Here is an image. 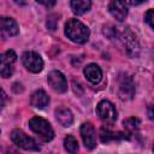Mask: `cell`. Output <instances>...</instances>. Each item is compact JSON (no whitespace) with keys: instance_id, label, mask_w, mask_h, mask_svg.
<instances>
[{"instance_id":"18","label":"cell","mask_w":154,"mask_h":154,"mask_svg":"<svg viewBox=\"0 0 154 154\" xmlns=\"http://www.w3.org/2000/svg\"><path fill=\"white\" fill-rule=\"evenodd\" d=\"M140 124H141L140 119H137V118H135V117L128 118V119H125V120L123 122V126H124V129L126 130L128 134H132V132L137 131L138 128H140Z\"/></svg>"},{"instance_id":"24","label":"cell","mask_w":154,"mask_h":154,"mask_svg":"<svg viewBox=\"0 0 154 154\" xmlns=\"http://www.w3.org/2000/svg\"><path fill=\"white\" fill-rule=\"evenodd\" d=\"M5 103H6V94H5V91L0 88V109L5 106Z\"/></svg>"},{"instance_id":"23","label":"cell","mask_w":154,"mask_h":154,"mask_svg":"<svg viewBox=\"0 0 154 154\" xmlns=\"http://www.w3.org/2000/svg\"><path fill=\"white\" fill-rule=\"evenodd\" d=\"M36 1L40 2V4H42V5H45V6H47V7L54 6V4L57 2V0H36Z\"/></svg>"},{"instance_id":"4","label":"cell","mask_w":154,"mask_h":154,"mask_svg":"<svg viewBox=\"0 0 154 154\" xmlns=\"http://www.w3.org/2000/svg\"><path fill=\"white\" fill-rule=\"evenodd\" d=\"M17 61V55L13 51H6L0 54V76L4 78L10 77L13 73L14 64Z\"/></svg>"},{"instance_id":"9","label":"cell","mask_w":154,"mask_h":154,"mask_svg":"<svg viewBox=\"0 0 154 154\" xmlns=\"http://www.w3.org/2000/svg\"><path fill=\"white\" fill-rule=\"evenodd\" d=\"M47 82L51 85V88L58 93H64L67 90L66 78L60 71H51L47 77Z\"/></svg>"},{"instance_id":"22","label":"cell","mask_w":154,"mask_h":154,"mask_svg":"<svg viewBox=\"0 0 154 154\" xmlns=\"http://www.w3.org/2000/svg\"><path fill=\"white\" fill-rule=\"evenodd\" d=\"M103 34L108 37V38H114L116 36H117V30L113 28V26H107V28H105V30H103Z\"/></svg>"},{"instance_id":"14","label":"cell","mask_w":154,"mask_h":154,"mask_svg":"<svg viewBox=\"0 0 154 154\" xmlns=\"http://www.w3.org/2000/svg\"><path fill=\"white\" fill-rule=\"evenodd\" d=\"M31 105L36 108H43L48 105L49 102V97L47 95V93L45 90H36L32 95H31V100H30Z\"/></svg>"},{"instance_id":"13","label":"cell","mask_w":154,"mask_h":154,"mask_svg":"<svg viewBox=\"0 0 154 154\" xmlns=\"http://www.w3.org/2000/svg\"><path fill=\"white\" fill-rule=\"evenodd\" d=\"M84 76L89 82L96 84L102 78V71L96 64H89L84 67Z\"/></svg>"},{"instance_id":"5","label":"cell","mask_w":154,"mask_h":154,"mask_svg":"<svg viewBox=\"0 0 154 154\" xmlns=\"http://www.w3.org/2000/svg\"><path fill=\"white\" fill-rule=\"evenodd\" d=\"M96 113L99 118L107 124H113L117 120V111L113 103L107 100H102L99 102L96 107Z\"/></svg>"},{"instance_id":"17","label":"cell","mask_w":154,"mask_h":154,"mask_svg":"<svg viewBox=\"0 0 154 154\" xmlns=\"http://www.w3.org/2000/svg\"><path fill=\"white\" fill-rule=\"evenodd\" d=\"M124 137L125 136L123 134L114 132L106 126L101 128V130H100V138H101V142H103V143H107V142H111L114 140H119V138H124Z\"/></svg>"},{"instance_id":"26","label":"cell","mask_w":154,"mask_h":154,"mask_svg":"<svg viewBox=\"0 0 154 154\" xmlns=\"http://www.w3.org/2000/svg\"><path fill=\"white\" fill-rule=\"evenodd\" d=\"M14 2L18 4V5H25L26 4V0H14Z\"/></svg>"},{"instance_id":"16","label":"cell","mask_w":154,"mask_h":154,"mask_svg":"<svg viewBox=\"0 0 154 154\" xmlns=\"http://www.w3.org/2000/svg\"><path fill=\"white\" fill-rule=\"evenodd\" d=\"M90 6L91 0H71V10L77 16H81L89 11Z\"/></svg>"},{"instance_id":"20","label":"cell","mask_w":154,"mask_h":154,"mask_svg":"<svg viewBox=\"0 0 154 154\" xmlns=\"http://www.w3.org/2000/svg\"><path fill=\"white\" fill-rule=\"evenodd\" d=\"M57 16L55 14H52V16H49L48 17V20H47V26H48V29H51L52 31H54L55 30V26H57Z\"/></svg>"},{"instance_id":"2","label":"cell","mask_w":154,"mask_h":154,"mask_svg":"<svg viewBox=\"0 0 154 154\" xmlns=\"http://www.w3.org/2000/svg\"><path fill=\"white\" fill-rule=\"evenodd\" d=\"M29 126L45 142H49L54 137V131H53L51 124L46 119H43L41 117L31 118L30 122H29Z\"/></svg>"},{"instance_id":"8","label":"cell","mask_w":154,"mask_h":154,"mask_svg":"<svg viewBox=\"0 0 154 154\" xmlns=\"http://www.w3.org/2000/svg\"><path fill=\"white\" fill-rule=\"evenodd\" d=\"M135 95V84L130 76L123 75L119 78V97L122 100H131Z\"/></svg>"},{"instance_id":"10","label":"cell","mask_w":154,"mask_h":154,"mask_svg":"<svg viewBox=\"0 0 154 154\" xmlns=\"http://www.w3.org/2000/svg\"><path fill=\"white\" fill-rule=\"evenodd\" d=\"M108 11L117 20L122 22L125 19L128 14V5L125 0H109Z\"/></svg>"},{"instance_id":"7","label":"cell","mask_w":154,"mask_h":154,"mask_svg":"<svg viewBox=\"0 0 154 154\" xmlns=\"http://www.w3.org/2000/svg\"><path fill=\"white\" fill-rule=\"evenodd\" d=\"M120 38H122L123 46L126 51V54L130 57H137L138 52H140V45L136 40V36L132 34V31H130V30L124 31L122 34Z\"/></svg>"},{"instance_id":"21","label":"cell","mask_w":154,"mask_h":154,"mask_svg":"<svg viewBox=\"0 0 154 154\" xmlns=\"http://www.w3.org/2000/svg\"><path fill=\"white\" fill-rule=\"evenodd\" d=\"M153 17H154V11H153V10H148V11H147V13H146V16H144V18H146V22L148 23V25H149L152 29L154 28Z\"/></svg>"},{"instance_id":"12","label":"cell","mask_w":154,"mask_h":154,"mask_svg":"<svg viewBox=\"0 0 154 154\" xmlns=\"http://www.w3.org/2000/svg\"><path fill=\"white\" fill-rule=\"evenodd\" d=\"M19 29L14 19L10 17H1L0 16V36L11 37L18 34Z\"/></svg>"},{"instance_id":"19","label":"cell","mask_w":154,"mask_h":154,"mask_svg":"<svg viewBox=\"0 0 154 154\" xmlns=\"http://www.w3.org/2000/svg\"><path fill=\"white\" fill-rule=\"evenodd\" d=\"M64 147L69 153H76L78 150V142L73 136L67 135L64 140Z\"/></svg>"},{"instance_id":"25","label":"cell","mask_w":154,"mask_h":154,"mask_svg":"<svg viewBox=\"0 0 154 154\" xmlns=\"http://www.w3.org/2000/svg\"><path fill=\"white\" fill-rule=\"evenodd\" d=\"M144 1H147V0H130V2H131L132 5H140V4L144 2Z\"/></svg>"},{"instance_id":"3","label":"cell","mask_w":154,"mask_h":154,"mask_svg":"<svg viewBox=\"0 0 154 154\" xmlns=\"http://www.w3.org/2000/svg\"><path fill=\"white\" fill-rule=\"evenodd\" d=\"M11 140L13 141V143L16 146H18L22 149H25V150H40V146L37 144V142L34 138L29 137L22 130H13L12 134H11Z\"/></svg>"},{"instance_id":"1","label":"cell","mask_w":154,"mask_h":154,"mask_svg":"<svg viewBox=\"0 0 154 154\" xmlns=\"http://www.w3.org/2000/svg\"><path fill=\"white\" fill-rule=\"evenodd\" d=\"M65 34L75 43H85L89 38V29L78 19H70L66 23Z\"/></svg>"},{"instance_id":"15","label":"cell","mask_w":154,"mask_h":154,"mask_svg":"<svg viewBox=\"0 0 154 154\" xmlns=\"http://www.w3.org/2000/svg\"><path fill=\"white\" fill-rule=\"evenodd\" d=\"M55 117L58 119V122L63 125V126H70L73 123V116L71 113L70 109L65 108V107H60L55 111Z\"/></svg>"},{"instance_id":"6","label":"cell","mask_w":154,"mask_h":154,"mask_svg":"<svg viewBox=\"0 0 154 154\" xmlns=\"http://www.w3.org/2000/svg\"><path fill=\"white\" fill-rule=\"evenodd\" d=\"M22 61L25 69L32 73H37L43 69V60L35 52H24L22 55Z\"/></svg>"},{"instance_id":"11","label":"cell","mask_w":154,"mask_h":154,"mask_svg":"<svg viewBox=\"0 0 154 154\" xmlns=\"http://www.w3.org/2000/svg\"><path fill=\"white\" fill-rule=\"evenodd\" d=\"M81 136L85 148L93 149L96 147V137H95V129L90 123H83L81 125Z\"/></svg>"}]
</instances>
